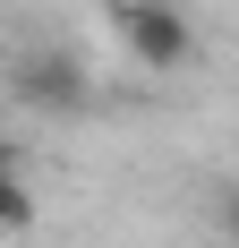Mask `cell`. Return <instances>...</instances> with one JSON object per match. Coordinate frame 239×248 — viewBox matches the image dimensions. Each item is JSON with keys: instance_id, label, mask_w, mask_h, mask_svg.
Returning <instances> with one entry per match:
<instances>
[{"instance_id": "2", "label": "cell", "mask_w": 239, "mask_h": 248, "mask_svg": "<svg viewBox=\"0 0 239 248\" xmlns=\"http://www.w3.org/2000/svg\"><path fill=\"white\" fill-rule=\"evenodd\" d=\"M9 94L17 103H34V111H86L94 103V86H86V60L77 51H17L9 60Z\"/></svg>"}, {"instance_id": "1", "label": "cell", "mask_w": 239, "mask_h": 248, "mask_svg": "<svg viewBox=\"0 0 239 248\" xmlns=\"http://www.w3.org/2000/svg\"><path fill=\"white\" fill-rule=\"evenodd\" d=\"M111 26H120V43H128L137 69H188L196 60V26L171 0H111Z\"/></svg>"}, {"instance_id": "5", "label": "cell", "mask_w": 239, "mask_h": 248, "mask_svg": "<svg viewBox=\"0 0 239 248\" xmlns=\"http://www.w3.org/2000/svg\"><path fill=\"white\" fill-rule=\"evenodd\" d=\"M0 171H17V146H0Z\"/></svg>"}, {"instance_id": "3", "label": "cell", "mask_w": 239, "mask_h": 248, "mask_svg": "<svg viewBox=\"0 0 239 248\" xmlns=\"http://www.w3.org/2000/svg\"><path fill=\"white\" fill-rule=\"evenodd\" d=\"M17 231H34V197L17 171H0V240H17Z\"/></svg>"}, {"instance_id": "4", "label": "cell", "mask_w": 239, "mask_h": 248, "mask_svg": "<svg viewBox=\"0 0 239 248\" xmlns=\"http://www.w3.org/2000/svg\"><path fill=\"white\" fill-rule=\"evenodd\" d=\"M222 223H231V240H239V188H231V197H222Z\"/></svg>"}]
</instances>
